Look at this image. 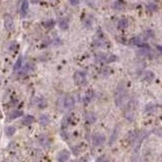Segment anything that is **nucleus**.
<instances>
[{"instance_id":"nucleus-1","label":"nucleus","mask_w":162,"mask_h":162,"mask_svg":"<svg viewBox=\"0 0 162 162\" xmlns=\"http://www.w3.org/2000/svg\"><path fill=\"white\" fill-rule=\"evenodd\" d=\"M74 79L78 85H83L86 83V73L83 71H77L74 75Z\"/></svg>"},{"instance_id":"nucleus-2","label":"nucleus","mask_w":162,"mask_h":162,"mask_svg":"<svg viewBox=\"0 0 162 162\" xmlns=\"http://www.w3.org/2000/svg\"><path fill=\"white\" fill-rule=\"evenodd\" d=\"M125 96H126V89H125L124 86L121 87V85H119L118 90H116V105H121V103L123 102Z\"/></svg>"},{"instance_id":"nucleus-3","label":"nucleus","mask_w":162,"mask_h":162,"mask_svg":"<svg viewBox=\"0 0 162 162\" xmlns=\"http://www.w3.org/2000/svg\"><path fill=\"white\" fill-rule=\"evenodd\" d=\"M105 135L100 134V133H97V134H95V135H94L93 141H92V142H93V145L95 146V147H97V146L102 145L103 143H105Z\"/></svg>"},{"instance_id":"nucleus-4","label":"nucleus","mask_w":162,"mask_h":162,"mask_svg":"<svg viewBox=\"0 0 162 162\" xmlns=\"http://www.w3.org/2000/svg\"><path fill=\"white\" fill-rule=\"evenodd\" d=\"M70 157V152L68 150H62L58 153L57 155V160L58 162H66Z\"/></svg>"},{"instance_id":"nucleus-5","label":"nucleus","mask_w":162,"mask_h":162,"mask_svg":"<svg viewBox=\"0 0 162 162\" xmlns=\"http://www.w3.org/2000/svg\"><path fill=\"white\" fill-rule=\"evenodd\" d=\"M74 105H75V99H74L73 96H67L64 99V108L66 110H71V108H73Z\"/></svg>"},{"instance_id":"nucleus-6","label":"nucleus","mask_w":162,"mask_h":162,"mask_svg":"<svg viewBox=\"0 0 162 162\" xmlns=\"http://www.w3.org/2000/svg\"><path fill=\"white\" fill-rule=\"evenodd\" d=\"M4 25H5V28L7 31L13 30V19L9 14H6L4 16Z\"/></svg>"},{"instance_id":"nucleus-7","label":"nucleus","mask_w":162,"mask_h":162,"mask_svg":"<svg viewBox=\"0 0 162 162\" xmlns=\"http://www.w3.org/2000/svg\"><path fill=\"white\" fill-rule=\"evenodd\" d=\"M28 1H23L22 3V6H20V10H19L20 17H22V18L25 17L26 13H28Z\"/></svg>"},{"instance_id":"nucleus-8","label":"nucleus","mask_w":162,"mask_h":162,"mask_svg":"<svg viewBox=\"0 0 162 162\" xmlns=\"http://www.w3.org/2000/svg\"><path fill=\"white\" fill-rule=\"evenodd\" d=\"M85 119L88 124H92L94 123L95 119H96V116H95V113H87L85 116Z\"/></svg>"},{"instance_id":"nucleus-9","label":"nucleus","mask_w":162,"mask_h":162,"mask_svg":"<svg viewBox=\"0 0 162 162\" xmlns=\"http://www.w3.org/2000/svg\"><path fill=\"white\" fill-rule=\"evenodd\" d=\"M15 132H16V129H15V127H13V126H9V127H6V128H5V135H6L7 137L13 136Z\"/></svg>"},{"instance_id":"nucleus-10","label":"nucleus","mask_w":162,"mask_h":162,"mask_svg":"<svg viewBox=\"0 0 162 162\" xmlns=\"http://www.w3.org/2000/svg\"><path fill=\"white\" fill-rule=\"evenodd\" d=\"M128 25H129L128 19H127V18H122L118 22V28L119 30H124V28H126L127 26H128Z\"/></svg>"},{"instance_id":"nucleus-11","label":"nucleus","mask_w":162,"mask_h":162,"mask_svg":"<svg viewBox=\"0 0 162 162\" xmlns=\"http://www.w3.org/2000/svg\"><path fill=\"white\" fill-rule=\"evenodd\" d=\"M34 121V116L28 115V116H25V118H23V119H22V125H25V126H28V125L33 124Z\"/></svg>"},{"instance_id":"nucleus-12","label":"nucleus","mask_w":162,"mask_h":162,"mask_svg":"<svg viewBox=\"0 0 162 162\" xmlns=\"http://www.w3.org/2000/svg\"><path fill=\"white\" fill-rule=\"evenodd\" d=\"M22 110H15V111H12L11 113L9 115V119H14L16 118H19V116H22Z\"/></svg>"},{"instance_id":"nucleus-13","label":"nucleus","mask_w":162,"mask_h":162,"mask_svg":"<svg viewBox=\"0 0 162 162\" xmlns=\"http://www.w3.org/2000/svg\"><path fill=\"white\" fill-rule=\"evenodd\" d=\"M154 77H155V75H154L153 72H151V71H146L144 74V79L146 81H152Z\"/></svg>"},{"instance_id":"nucleus-14","label":"nucleus","mask_w":162,"mask_h":162,"mask_svg":"<svg viewBox=\"0 0 162 162\" xmlns=\"http://www.w3.org/2000/svg\"><path fill=\"white\" fill-rule=\"evenodd\" d=\"M132 43L134 45H136V46H139V47L144 46V43H143V41L141 40V38H139V37H135V38H133Z\"/></svg>"},{"instance_id":"nucleus-15","label":"nucleus","mask_w":162,"mask_h":162,"mask_svg":"<svg viewBox=\"0 0 162 162\" xmlns=\"http://www.w3.org/2000/svg\"><path fill=\"white\" fill-rule=\"evenodd\" d=\"M50 123V119L49 116H47L46 115H43L41 116V118H40V124L43 125V126H46Z\"/></svg>"},{"instance_id":"nucleus-16","label":"nucleus","mask_w":162,"mask_h":162,"mask_svg":"<svg viewBox=\"0 0 162 162\" xmlns=\"http://www.w3.org/2000/svg\"><path fill=\"white\" fill-rule=\"evenodd\" d=\"M40 143H42L44 146H48L49 144V137L46 136V135H42V136H40Z\"/></svg>"},{"instance_id":"nucleus-17","label":"nucleus","mask_w":162,"mask_h":162,"mask_svg":"<svg viewBox=\"0 0 162 162\" xmlns=\"http://www.w3.org/2000/svg\"><path fill=\"white\" fill-rule=\"evenodd\" d=\"M22 56H19V57H18V59H17V61L15 62L13 69H14V70H18V69L22 67Z\"/></svg>"},{"instance_id":"nucleus-18","label":"nucleus","mask_w":162,"mask_h":162,"mask_svg":"<svg viewBox=\"0 0 162 162\" xmlns=\"http://www.w3.org/2000/svg\"><path fill=\"white\" fill-rule=\"evenodd\" d=\"M113 132L115 133H113V135H111V138H110V144H113V142H115L116 139V135H118V133H119V130H118V127L113 130Z\"/></svg>"},{"instance_id":"nucleus-19","label":"nucleus","mask_w":162,"mask_h":162,"mask_svg":"<svg viewBox=\"0 0 162 162\" xmlns=\"http://www.w3.org/2000/svg\"><path fill=\"white\" fill-rule=\"evenodd\" d=\"M60 28H62V30H66V28H68V22H67V19H63V20H61L60 22Z\"/></svg>"},{"instance_id":"nucleus-20","label":"nucleus","mask_w":162,"mask_h":162,"mask_svg":"<svg viewBox=\"0 0 162 162\" xmlns=\"http://www.w3.org/2000/svg\"><path fill=\"white\" fill-rule=\"evenodd\" d=\"M44 25L46 26V28H53V26L55 25V22L54 20H49V22H44Z\"/></svg>"},{"instance_id":"nucleus-21","label":"nucleus","mask_w":162,"mask_h":162,"mask_svg":"<svg viewBox=\"0 0 162 162\" xmlns=\"http://www.w3.org/2000/svg\"><path fill=\"white\" fill-rule=\"evenodd\" d=\"M96 162H108V161L105 157H100V158H98V159H97Z\"/></svg>"},{"instance_id":"nucleus-22","label":"nucleus","mask_w":162,"mask_h":162,"mask_svg":"<svg viewBox=\"0 0 162 162\" xmlns=\"http://www.w3.org/2000/svg\"><path fill=\"white\" fill-rule=\"evenodd\" d=\"M71 4H78V2H73V1H71Z\"/></svg>"},{"instance_id":"nucleus-23","label":"nucleus","mask_w":162,"mask_h":162,"mask_svg":"<svg viewBox=\"0 0 162 162\" xmlns=\"http://www.w3.org/2000/svg\"><path fill=\"white\" fill-rule=\"evenodd\" d=\"M72 162H82L81 160H75V161H72Z\"/></svg>"}]
</instances>
